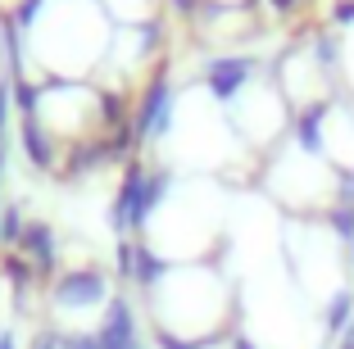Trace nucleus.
Returning <instances> with one entry per match:
<instances>
[{"mask_svg": "<svg viewBox=\"0 0 354 349\" xmlns=\"http://www.w3.org/2000/svg\"><path fill=\"white\" fill-rule=\"evenodd\" d=\"M341 349H354V331H350V336H345V345Z\"/></svg>", "mask_w": 354, "mask_h": 349, "instance_id": "obj_7", "label": "nucleus"}, {"mask_svg": "<svg viewBox=\"0 0 354 349\" xmlns=\"http://www.w3.org/2000/svg\"><path fill=\"white\" fill-rule=\"evenodd\" d=\"M232 349H254V345H250V340H236V345H232Z\"/></svg>", "mask_w": 354, "mask_h": 349, "instance_id": "obj_6", "label": "nucleus"}, {"mask_svg": "<svg viewBox=\"0 0 354 349\" xmlns=\"http://www.w3.org/2000/svg\"><path fill=\"white\" fill-rule=\"evenodd\" d=\"M0 349H14V336H10V331H0Z\"/></svg>", "mask_w": 354, "mask_h": 349, "instance_id": "obj_5", "label": "nucleus"}, {"mask_svg": "<svg viewBox=\"0 0 354 349\" xmlns=\"http://www.w3.org/2000/svg\"><path fill=\"white\" fill-rule=\"evenodd\" d=\"M345 318H350V295H336V299H332V308H327V331L336 336V331L345 327Z\"/></svg>", "mask_w": 354, "mask_h": 349, "instance_id": "obj_3", "label": "nucleus"}, {"mask_svg": "<svg viewBox=\"0 0 354 349\" xmlns=\"http://www.w3.org/2000/svg\"><path fill=\"white\" fill-rule=\"evenodd\" d=\"M55 299H59L64 308H73V304H95V299H104V281L95 277V272H73V277L59 281Z\"/></svg>", "mask_w": 354, "mask_h": 349, "instance_id": "obj_2", "label": "nucleus"}, {"mask_svg": "<svg viewBox=\"0 0 354 349\" xmlns=\"http://www.w3.org/2000/svg\"><path fill=\"white\" fill-rule=\"evenodd\" d=\"M100 349H141L136 345V327H132V313H127L123 299L109 304L104 313V327H100Z\"/></svg>", "mask_w": 354, "mask_h": 349, "instance_id": "obj_1", "label": "nucleus"}, {"mask_svg": "<svg viewBox=\"0 0 354 349\" xmlns=\"http://www.w3.org/2000/svg\"><path fill=\"white\" fill-rule=\"evenodd\" d=\"M159 345H164V349H205V345H187V340L173 336V331H159Z\"/></svg>", "mask_w": 354, "mask_h": 349, "instance_id": "obj_4", "label": "nucleus"}]
</instances>
